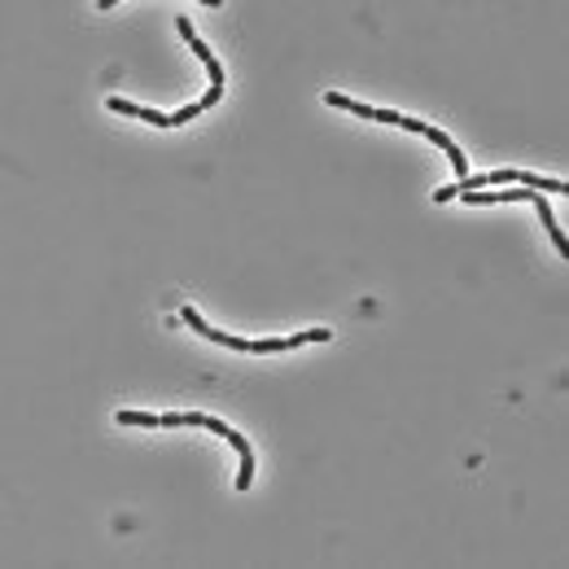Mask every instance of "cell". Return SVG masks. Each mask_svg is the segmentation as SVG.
<instances>
[{
    "mask_svg": "<svg viewBox=\"0 0 569 569\" xmlns=\"http://www.w3.org/2000/svg\"><path fill=\"white\" fill-rule=\"evenodd\" d=\"M180 320L202 333L214 347H228V351H241V356H272V351H293V347H307V342H329V329H307V333H289V338H263V342H246V338H232L223 329H214L211 320H202L193 307H180Z\"/></svg>",
    "mask_w": 569,
    "mask_h": 569,
    "instance_id": "4",
    "label": "cell"
},
{
    "mask_svg": "<svg viewBox=\"0 0 569 569\" xmlns=\"http://www.w3.org/2000/svg\"><path fill=\"white\" fill-rule=\"evenodd\" d=\"M530 207L539 211V219H543V228L552 232V241H557V250H561V254H566V259H569V241H566V232L557 228V214H552V207H548V198H543V193H530Z\"/></svg>",
    "mask_w": 569,
    "mask_h": 569,
    "instance_id": "6",
    "label": "cell"
},
{
    "mask_svg": "<svg viewBox=\"0 0 569 569\" xmlns=\"http://www.w3.org/2000/svg\"><path fill=\"white\" fill-rule=\"evenodd\" d=\"M508 189V184H526V189H539V193H569L566 180H552V176H535V171H487V176H465V180H456V184H447V189H438L433 198L438 202H451V198H460V193H478V189Z\"/></svg>",
    "mask_w": 569,
    "mask_h": 569,
    "instance_id": "5",
    "label": "cell"
},
{
    "mask_svg": "<svg viewBox=\"0 0 569 569\" xmlns=\"http://www.w3.org/2000/svg\"><path fill=\"white\" fill-rule=\"evenodd\" d=\"M176 27H180V36L189 40V49L207 62V71H211V92L202 97V101H193V106H184V110H176V114H158V110H144V106H137V101H123V97H110L106 106L114 110V114H128V119H141V123H153V128H180V123H193L202 110H211V106H219V97H223V67L214 62V53L207 49V40H198V31H193V22L180 13L176 18Z\"/></svg>",
    "mask_w": 569,
    "mask_h": 569,
    "instance_id": "1",
    "label": "cell"
},
{
    "mask_svg": "<svg viewBox=\"0 0 569 569\" xmlns=\"http://www.w3.org/2000/svg\"><path fill=\"white\" fill-rule=\"evenodd\" d=\"M119 426H149V429L193 426V429H211V433H219V438H228V447L241 456L237 491H250V482H254V451H250V442H246V438H241L232 426H223L219 417H207V412H162V417H149V412H119Z\"/></svg>",
    "mask_w": 569,
    "mask_h": 569,
    "instance_id": "2",
    "label": "cell"
},
{
    "mask_svg": "<svg viewBox=\"0 0 569 569\" xmlns=\"http://www.w3.org/2000/svg\"><path fill=\"white\" fill-rule=\"evenodd\" d=\"M325 101H329V106H338V110H351L356 119H377V123H390V128H403V132H417V137H426L429 144H438V149L451 158V167H456V176H460V180L469 176V162H465L460 144L451 141L442 128L426 123V119H408V114H395V110H377V106H363V101H356V97H342V92H325Z\"/></svg>",
    "mask_w": 569,
    "mask_h": 569,
    "instance_id": "3",
    "label": "cell"
}]
</instances>
